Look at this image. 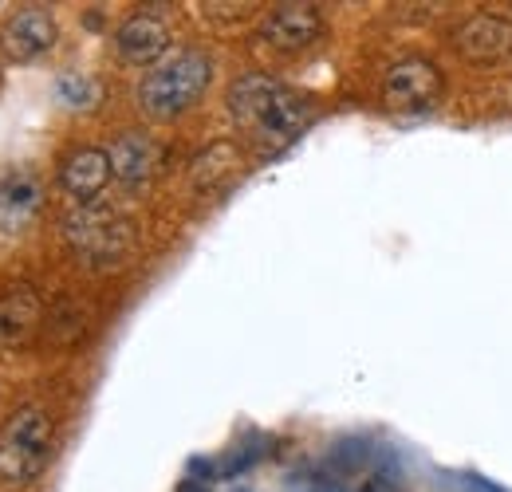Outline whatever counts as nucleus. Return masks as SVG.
<instances>
[{
	"label": "nucleus",
	"mask_w": 512,
	"mask_h": 492,
	"mask_svg": "<svg viewBox=\"0 0 512 492\" xmlns=\"http://www.w3.org/2000/svg\"><path fill=\"white\" fill-rule=\"evenodd\" d=\"M60 40V24L48 8H20L4 28H0V52L12 63H32L44 52H52Z\"/></svg>",
	"instance_id": "nucleus-7"
},
{
	"label": "nucleus",
	"mask_w": 512,
	"mask_h": 492,
	"mask_svg": "<svg viewBox=\"0 0 512 492\" xmlns=\"http://www.w3.org/2000/svg\"><path fill=\"white\" fill-rule=\"evenodd\" d=\"M323 36V16L316 4H276L260 20V40L284 56L308 52Z\"/></svg>",
	"instance_id": "nucleus-6"
},
{
	"label": "nucleus",
	"mask_w": 512,
	"mask_h": 492,
	"mask_svg": "<svg viewBox=\"0 0 512 492\" xmlns=\"http://www.w3.org/2000/svg\"><path fill=\"white\" fill-rule=\"evenodd\" d=\"M178 492H209V489H205V485H182Z\"/></svg>",
	"instance_id": "nucleus-18"
},
{
	"label": "nucleus",
	"mask_w": 512,
	"mask_h": 492,
	"mask_svg": "<svg viewBox=\"0 0 512 492\" xmlns=\"http://www.w3.org/2000/svg\"><path fill=\"white\" fill-rule=\"evenodd\" d=\"M457 52L469 63H505L512 60V20L493 16V12H477L469 20H461V28L453 32Z\"/></svg>",
	"instance_id": "nucleus-8"
},
{
	"label": "nucleus",
	"mask_w": 512,
	"mask_h": 492,
	"mask_svg": "<svg viewBox=\"0 0 512 492\" xmlns=\"http://www.w3.org/2000/svg\"><path fill=\"white\" fill-rule=\"evenodd\" d=\"M442 95H446V75L426 56H406L390 63L383 79V103L398 115H426L442 103Z\"/></svg>",
	"instance_id": "nucleus-5"
},
{
	"label": "nucleus",
	"mask_w": 512,
	"mask_h": 492,
	"mask_svg": "<svg viewBox=\"0 0 512 492\" xmlns=\"http://www.w3.org/2000/svg\"><path fill=\"white\" fill-rule=\"evenodd\" d=\"M52 449V418L40 406H20L0 433V489H24L36 481Z\"/></svg>",
	"instance_id": "nucleus-3"
},
{
	"label": "nucleus",
	"mask_w": 512,
	"mask_h": 492,
	"mask_svg": "<svg viewBox=\"0 0 512 492\" xmlns=\"http://www.w3.org/2000/svg\"><path fill=\"white\" fill-rule=\"evenodd\" d=\"M209 79H213L209 56L186 48V52L170 56L166 63H158L154 71H146V79L138 83V107H142L150 119L170 123V119L186 115L193 103L205 95Z\"/></svg>",
	"instance_id": "nucleus-2"
},
{
	"label": "nucleus",
	"mask_w": 512,
	"mask_h": 492,
	"mask_svg": "<svg viewBox=\"0 0 512 492\" xmlns=\"http://www.w3.org/2000/svg\"><path fill=\"white\" fill-rule=\"evenodd\" d=\"M107 154H111V174L123 185H130V189L134 185H146L158 174V166H162V146L150 134H142V130L119 134Z\"/></svg>",
	"instance_id": "nucleus-11"
},
{
	"label": "nucleus",
	"mask_w": 512,
	"mask_h": 492,
	"mask_svg": "<svg viewBox=\"0 0 512 492\" xmlns=\"http://www.w3.org/2000/svg\"><path fill=\"white\" fill-rule=\"evenodd\" d=\"M229 115L256 142L280 150L296 142V134H304V126L312 123V103L296 87L253 71L229 87Z\"/></svg>",
	"instance_id": "nucleus-1"
},
{
	"label": "nucleus",
	"mask_w": 512,
	"mask_h": 492,
	"mask_svg": "<svg viewBox=\"0 0 512 492\" xmlns=\"http://www.w3.org/2000/svg\"><path fill=\"white\" fill-rule=\"evenodd\" d=\"M469 489H473V492H501V489H489L481 477H469Z\"/></svg>",
	"instance_id": "nucleus-17"
},
{
	"label": "nucleus",
	"mask_w": 512,
	"mask_h": 492,
	"mask_svg": "<svg viewBox=\"0 0 512 492\" xmlns=\"http://www.w3.org/2000/svg\"><path fill=\"white\" fill-rule=\"evenodd\" d=\"M99 83L91 79V75H83V71H64L60 79H56V99L71 107V111H91L95 103H99Z\"/></svg>",
	"instance_id": "nucleus-14"
},
{
	"label": "nucleus",
	"mask_w": 512,
	"mask_h": 492,
	"mask_svg": "<svg viewBox=\"0 0 512 492\" xmlns=\"http://www.w3.org/2000/svg\"><path fill=\"white\" fill-rule=\"evenodd\" d=\"M166 48H170V28L158 16H150V12H134V16H127L119 24V32H115V52L130 67L158 63L166 56Z\"/></svg>",
	"instance_id": "nucleus-10"
},
{
	"label": "nucleus",
	"mask_w": 512,
	"mask_h": 492,
	"mask_svg": "<svg viewBox=\"0 0 512 492\" xmlns=\"http://www.w3.org/2000/svg\"><path fill=\"white\" fill-rule=\"evenodd\" d=\"M111 174V154L99 146H83L75 154H67L60 166V185L79 201V205H95V197L107 189Z\"/></svg>",
	"instance_id": "nucleus-12"
},
{
	"label": "nucleus",
	"mask_w": 512,
	"mask_h": 492,
	"mask_svg": "<svg viewBox=\"0 0 512 492\" xmlns=\"http://www.w3.org/2000/svg\"><path fill=\"white\" fill-rule=\"evenodd\" d=\"M296 492H347L339 481H331V477H308V481H300Z\"/></svg>",
	"instance_id": "nucleus-15"
},
{
	"label": "nucleus",
	"mask_w": 512,
	"mask_h": 492,
	"mask_svg": "<svg viewBox=\"0 0 512 492\" xmlns=\"http://www.w3.org/2000/svg\"><path fill=\"white\" fill-rule=\"evenodd\" d=\"M44 213V182L32 170H12L0 178V233L20 237Z\"/></svg>",
	"instance_id": "nucleus-9"
},
{
	"label": "nucleus",
	"mask_w": 512,
	"mask_h": 492,
	"mask_svg": "<svg viewBox=\"0 0 512 492\" xmlns=\"http://www.w3.org/2000/svg\"><path fill=\"white\" fill-rule=\"evenodd\" d=\"M359 492H398V485H394L386 473H375V477H367V481H363V489Z\"/></svg>",
	"instance_id": "nucleus-16"
},
{
	"label": "nucleus",
	"mask_w": 512,
	"mask_h": 492,
	"mask_svg": "<svg viewBox=\"0 0 512 492\" xmlns=\"http://www.w3.org/2000/svg\"><path fill=\"white\" fill-rule=\"evenodd\" d=\"M44 319V300L36 296L32 284H8L0 288V343L20 347L36 335Z\"/></svg>",
	"instance_id": "nucleus-13"
},
{
	"label": "nucleus",
	"mask_w": 512,
	"mask_h": 492,
	"mask_svg": "<svg viewBox=\"0 0 512 492\" xmlns=\"http://www.w3.org/2000/svg\"><path fill=\"white\" fill-rule=\"evenodd\" d=\"M64 237L91 268L123 264L134 248V225L107 205H79L64 217Z\"/></svg>",
	"instance_id": "nucleus-4"
}]
</instances>
